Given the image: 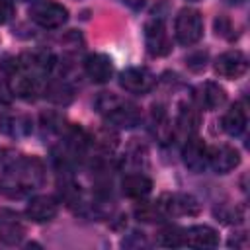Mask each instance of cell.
Returning <instances> with one entry per match:
<instances>
[{"label":"cell","instance_id":"cell-23","mask_svg":"<svg viewBox=\"0 0 250 250\" xmlns=\"http://www.w3.org/2000/svg\"><path fill=\"white\" fill-rule=\"evenodd\" d=\"M90 143H92L94 146H98L100 150H104V152H111V150L117 146L119 139H117V133L107 125V127L98 129V131L90 137Z\"/></svg>","mask_w":250,"mask_h":250},{"label":"cell","instance_id":"cell-12","mask_svg":"<svg viewBox=\"0 0 250 250\" xmlns=\"http://www.w3.org/2000/svg\"><path fill=\"white\" fill-rule=\"evenodd\" d=\"M182 160L188 170L199 174L207 168V145L199 137H189L182 148Z\"/></svg>","mask_w":250,"mask_h":250},{"label":"cell","instance_id":"cell-10","mask_svg":"<svg viewBox=\"0 0 250 250\" xmlns=\"http://www.w3.org/2000/svg\"><path fill=\"white\" fill-rule=\"evenodd\" d=\"M18 68H21V70H25V72H29V74H33V76H37V78H43L45 74H49L51 72V68H53V64H55V59H53V55L49 53V51H45V49H35V51H31V53H23L20 59H18Z\"/></svg>","mask_w":250,"mask_h":250},{"label":"cell","instance_id":"cell-13","mask_svg":"<svg viewBox=\"0 0 250 250\" xmlns=\"http://www.w3.org/2000/svg\"><path fill=\"white\" fill-rule=\"evenodd\" d=\"M59 213V201L53 195H35L29 199L25 207V215L33 223H47L53 221Z\"/></svg>","mask_w":250,"mask_h":250},{"label":"cell","instance_id":"cell-16","mask_svg":"<svg viewBox=\"0 0 250 250\" xmlns=\"http://www.w3.org/2000/svg\"><path fill=\"white\" fill-rule=\"evenodd\" d=\"M184 242L191 248H215L219 244V234L213 227L195 225L184 230Z\"/></svg>","mask_w":250,"mask_h":250},{"label":"cell","instance_id":"cell-20","mask_svg":"<svg viewBox=\"0 0 250 250\" xmlns=\"http://www.w3.org/2000/svg\"><path fill=\"white\" fill-rule=\"evenodd\" d=\"M0 131L14 139L25 137L31 133V119L21 113H4L0 117Z\"/></svg>","mask_w":250,"mask_h":250},{"label":"cell","instance_id":"cell-18","mask_svg":"<svg viewBox=\"0 0 250 250\" xmlns=\"http://www.w3.org/2000/svg\"><path fill=\"white\" fill-rule=\"evenodd\" d=\"M152 189V180L141 172H135V174H127L121 182V191L123 195L131 197V199H143L150 193Z\"/></svg>","mask_w":250,"mask_h":250},{"label":"cell","instance_id":"cell-8","mask_svg":"<svg viewBox=\"0 0 250 250\" xmlns=\"http://www.w3.org/2000/svg\"><path fill=\"white\" fill-rule=\"evenodd\" d=\"M238 164H240V154L236 148L229 145H215L207 148V166H211L215 174H229Z\"/></svg>","mask_w":250,"mask_h":250},{"label":"cell","instance_id":"cell-6","mask_svg":"<svg viewBox=\"0 0 250 250\" xmlns=\"http://www.w3.org/2000/svg\"><path fill=\"white\" fill-rule=\"evenodd\" d=\"M145 45L152 57H164L172 51V41L162 18H152L145 25Z\"/></svg>","mask_w":250,"mask_h":250},{"label":"cell","instance_id":"cell-15","mask_svg":"<svg viewBox=\"0 0 250 250\" xmlns=\"http://www.w3.org/2000/svg\"><path fill=\"white\" fill-rule=\"evenodd\" d=\"M84 70L86 74L90 76L92 82H98V84H104L111 78L113 74V64H111V59L104 53H92L84 59Z\"/></svg>","mask_w":250,"mask_h":250},{"label":"cell","instance_id":"cell-25","mask_svg":"<svg viewBox=\"0 0 250 250\" xmlns=\"http://www.w3.org/2000/svg\"><path fill=\"white\" fill-rule=\"evenodd\" d=\"M158 244H162V246H168V248H178V246H186V242H184V229H180V227H172V225H168V227H164L160 232H158Z\"/></svg>","mask_w":250,"mask_h":250},{"label":"cell","instance_id":"cell-31","mask_svg":"<svg viewBox=\"0 0 250 250\" xmlns=\"http://www.w3.org/2000/svg\"><path fill=\"white\" fill-rule=\"evenodd\" d=\"M229 246L232 248H246L248 246V236H246V232H238L236 236H230V240H229Z\"/></svg>","mask_w":250,"mask_h":250},{"label":"cell","instance_id":"cell-28","mask_svg":"<svg viewBox=\"0 0 250 250\" xmlns=\"http://www.w3.org/2000/svg\"><path fill=\"white\" fill-rule=\"evenodd\" d=\"M186 64H188V68H189V70H193V72L203 70V68H205V64H207V53L197 51V53L189 55V57L186 59Z\"/></svg>","mask_w":250,"mask_h":250},{"label":"cell","instance_id":"cell-14","mask_svg":"<svg viewBox=\"0 0 250 250\" xmlns=\"http://www.w3.org/2000/svg\"><path fill=\"white\" fill-rule=\"evenodd\" d=\"M25 234V227L20 221V217L8 209L0 211V242L14 246L18 244Z\"/></svg>","mask_w":250,"mask_h":250},{"label":"cell","instance_id":"cell-29","mask_svg":"<svg viewBox=\"0 0 250 250\" xmlns=\"http://www.w3.org/2000/svg\"><path fill=\"white\" fill-rule=\"evenodd\" d=\"M14 18V4L10 0H0V25L8 23Z\"/></svg>","mask_w":250,"mask_h":250},{"label":"cell","instance_id":"cell-19","mask_svg":"<svg viewBox=\"0 0 250 250\" xmlns=\"http://www.w3.org/2000/svg\"><path fill=\"white\" fill-rule=\"evenodd\" d=\"M246 123H248V113H246V109H244V105H242L240 102H236V104L223 115V121H221L223 131H225L227 135H230V137L242 135L244 129H246Z\"/></svg>","mask_w":250,"mask_h":250},{"label":"cell","instance_id":"cell-7","mask_svg":"<svg viewBox=\"0 0 250 250\" xmlns=\"http://www.w3.org/2000/svg\"><path fill=\"white\" fill-rule=\"evenodd\" d=\"M119 84H121V88L125 92H131V94H146V92H150L154 88L156 78H154V74L148 68L131 66V68H125L119 74Z\"/></svg>","mask_w":250,"mask_h":250},{"label":"cell","instance_id":"cell-9","mask_svg":"<svg viewBox=\"0 0 250 250\" xmlns=\"http://www.w3.org/2000/svg\"><path fill=\"white\" fill-rule=\"evenodd\" d=\"M248 70V59L242 51L234 49V51H227L223 55L217 57L215 61V72L221 76V78H229V80H234V78H240L244 72Z\"/></svg>","mask_w":250,"mask_h":250},{"label":"cell","instance_id":"cell-4","mask_svg":"<svg viewBox=\"0 0 250 250\" xmlns=\"http://www.w3.org/2000/svg\"><path fill=\"white\" fill-rule=\"evenodd\" d=\"M29 20L45 29H57L62 27L68 20V10L53 0H39L33 2L29 8Z\"/></svg>","mask_w":250,"mask_h":250},{"label":"cell","instance_id":"cell-33","mask_svg":"<svg viewBox=\"0 0 250 250\" xmlns=\"http://www.w3.org/2000/svg\"><path fill=\"white\" fill-rule=\"evenodd\" d=\"M193 2H197V0H193Z\"/></svg>","mask_w":250,"mask_h":250},{"label":"cell","instance_id":"cell-17","mask_svg":"<svg viewBox=\"0 0 250 250\" xmlns=\"http://www.w3.org/2000/svg\"><path fill=\"white\" fill-rule=\"evenodd\" d=\"M195 98H197V102H199L201 107L213 111V109H219L221 105H225V102H227V92H225V88L219 86L217 82H203L201 86H197Z\"/></svg>","mask_w":250,"mask_h":250},{"label":"cell","instance_id":"cell-22","mask_svg":"<svg viewBox=\"0 0 250 250\" xmlns=\"http://www.w3.org/2000/svg\"><path fill=\"white\" fill-rule=\"evenodd\" d=\"M43 94H45V98H47L49 102H53V104H57V105H66V104H70L72 98H74L72 88H70L68 84H64V82H49L47 88L43 90Z\"/></svg>","mask_w":250,"mask_h":250},{"label":"cell","instance_id":"cell-26","mask_svg":"<svg viewBox=\"0 0 250 250\" xmlns=\"http://www.w3.org/2000/svg\"><path fill=\"white\" fill-rule=\"evenodd\" d=\"M135 217H137L139 221H145V223H156V221H160L164 215H162V211L158 209L156 201H154V203L143 201L141 205L135 207Z\"/></svg>","mask_w":250,"mask_h":250},{"label":"cell","instance_id":"cell-3","mask_svg":"<svg viewBox=\"0 0 250 250\" xmlns=\"http://www.w3.org/2000/svg\"><path fill=\"white\" fill-rule=\"evenodd\" d=\"M174 35L180 45H195L203 37V18L195 8H182L174 21Z\"/></svg>","mask_w":250,"mask_h":250},{"label":"cell","instance_id":"cell-5","mask_svg":"<svg viewBox=\"0 0 250 250\" xmlns=\"http://www.w3.org/2000/svg\"><path fill=\"white\" fill-rule=\"evenodd\" d=\"M158 209L164 217H182V215H197L199 213V201L189 193H162L156 201Z\"/></svg>","mask_w":250,"mask_h":250},{"label":"cell","instance_id":"cell-2","mask_svg":"<svg viewBox=\"0 0 250 250\" xmlns=\"http://www.w3.org/2000/svg\"><path fill=\"white\" fill-rule=\"evenodd\" d=\"M98 113L111 125V127H119V129H133L135 125H139L141 121V109L121 98V96H115V94H100L94 102Z\"/></svg>","mask_w":250,"mask_h":250},{"label":"cell","instance_id":"cell-24","mask_svg":"<svg viewBox=\"0 0 250 250\" xmlns=\"http://www.w3.org/2000/svg\"><path fill=\"white\" fill-rule=\"evenodd\" d=\"M178 127L188 133V135H193L199 127V113L191 107V105H180V113H178Z\"/></svg>","mask_w":250,"mask_h":250},{"label":"cell","instance_id":"cell-11","mask_svg":"<svg viewBox=\"0 0 250 250\" xmlns=\"http://www.w3.org/2000/svg\"><path fill=\"white\" fill-rule=\"evenodd\" d=\"M39 80L37 76L18 68V64L14 66L12 70V76H10V90L14 96L18 98H23V100H35L37 94H41V86H39Z\"/></svg>","mask_w":250,"mask_h":250},{"label":"cell","instance_id":"cell-21","mask_svg":"<svg viewBox=\"0 0 250 250\" xmlns=\"http://www.w3.org/2000/svg\"><path fill=\"white\" fill-rule=\"evenodd\" d=\"M152 133H154V137H156L162 145L170 143L172 137H174V127H172V123H170L166 111H164L160 105H154V107H152Z\"/></svg>","mask_w":250,"mask_h":250},{"label":"cell","instance_id":"cell-27","mask_svg":"<svg viewBox=\"0 0 250 250\" xmlns=\"http://www.w3.org/2000/svg\"><path fill=\"white\" fill-rule=\"evenodd\" d=\"M215 217H219L223 223L227 225H236L244 219V211L240 207H232V205H223L221 209H215Z\"/></svg>","mask_w":250,"mask_h":250},{"label":"cell","instance_id":"cell-1","mask_svg":"<svg viewBox=\"0 0 250 250\" xmlns=\"http://www.w3.org/2000/svg\"><path fill=\"white\" fill-rule=\"evenodd\" d=\"M45 182V166L35 156L14 158L0 174V193L10 199H21L39 189Z\"/></svg>","mask_w":250,"mask_h":250},{"label":"cell","instance_id":"cell-32","mask_svg":"<svg viewBox=\"0 0 250 250\" xmlns=\"http://www.w3.org/2000/svg\"><path fill=\"white\" fill-rule=\"evenodd\" d=\"M125 6H129L131 10H139V8H143V4H145V0H121Z\"/></svg>","mask_w":250,"mask_h":250},{"label":"cell","instance_id":"cell-30","mask_svg":"<svg viewBox=\"0 0 250 250\" xmlns=\"http://www.w3.org/2000/svg\"><path fill=\"white\" fill-rule=\"evenodd\" d=\"M14 100V94L10 90V84L0 80V105H10Z\"/></svg>","mask_w":250,"mask_h":250}]
</instances>
